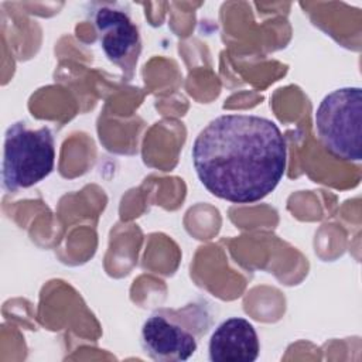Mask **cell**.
Here are the masks:
<instances>
[{
	"mask_svg": "<svg viewBox=\"0 0 362 362\" xmlns=\"http://www.w3.org/2000/svg\"><path fill=\"white\" fill-rule=\"evenodd\" d=\"M315 130L324 147L337 158H362V89L344 86L325 95L315 110Z\"/></svg>",
	"mask_w": 362,
	"mask_h": 362,
	"instance_id": "cell-4",
	"label": "cell"
},
{
	"mask_svg": "<svg viewBox=\"0 0 362 362\" xmlns=\"http://www.w3.org/2000/svg\"><path fill=\"white\" fill-rule=\"evenodd\" d=\"M201 184L233 204L263 199L281 181L287 144L280 127L264 116L228 113L212 119L192 143Z\"/></svg>",
	"mask_w": 362,
	"mask_h": 362,
	"instance_id": "cell-1",
	"label": "cell"
},
{
	"mask_svg": "<svg viewBox=\"0 0 362 362\" xmlns=\"http://www.w3.org/2000/svg\"><path fill=\"white\" fill-rule=\"evenodd\" d=\"M55 139L49 127L31 129L25 122L10 124L4 133L1 185L8 192L30 188L51 174Z\"/></svg>",
	"mask_w": 362,
	"mask_h": 362,
	"instance_id": "cell-3",
	"label": "cell"
},
{
	"mask_svg": "<svg viewBox=\"0 0 362 362\" xmlns=\"http://www.w3.org/2000/svg\"><path fill=\"white\" fill-rule=\"evenodd\" d=\"M209 325L211 317L202 304L192 303L178 310L160 308L141 325V348L153 361H187L197 352L198 339Z\"/></svg>",
	"mask_w": 362,
	"mask_h": 362,
	"instance_id": "cell-2",
	"label": "cell"
},
{
	"mask_svg": "<svg viewBox=\"0 0 362 362\" xmlns=\"http://www.w3.org/2000/svg\"><path fill=\"white\" fill-rule=\"evenodd\" d=\"M259 352L257 332L253 324L242 317L223 320L209 337L208 354L212 362H253Z\"/></svg>",
	"mask_w": 362,
	"mask_h": 362,
	"instance_id": "cell-6",
	"label": "cell"
},
{
	"mask_svg": "<svg viewBox=\"0 0 362 362\" xmlns=\"http://www.w3.org/2000/svg\"><path fill=\"white\" fill-rule=\"evenodd\" d=\"M93 24L106 58L132 76L141 51V38L130 16L122 8L102 4L93 11Z\"/></svg>",
	"mask_w": 362,
	"mask_h": 362,
	"instance_id": "cell-5",
	"label": "cell"
}]
</instances>
